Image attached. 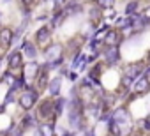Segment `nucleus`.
I'll list each match as a JSON object with an SVG mask.
<instances>
[{
    "mask_svg": "<svg viewBox=\"0 0 150 136\" xmlns=\"http://www.w3.org/2000/svg\"><path fill=\"white\" fill-rule=\"evenodd\" d=\"M50 69H48V64H42V65H39V71H37V74H35V78H34V87H35V90L37 92H42V90H46V87H48V81H50Z\"/></svg>",
    "mask_w": 150,
    "mask_h": 136,
    "instance_id": "6",
    "label": "nucleus"
},
{
    "mask_svg": "<svg viewBox=\"0 0 150 136\" xmlns=\"http://www.w3.org/2000/svg\"><path fill=\"white\" fill-rule=\"evenodd\" d=\"M83 136H96V129L94 127H87L83 131Z\"/></svg>",
    "mask_w": 150,
    "mask_h": 136,
    "instance_id": "23",
    "label": "nucleus"
},
{
    "mask_svg": "<svg viewBox=\"0 0 150 136\" xmlns=\"http://www.w3.org/2000/svg\"><path fill=\"white\" fill-rule=\"evenodd\" d=\"M62 136H76V132H74V131H64Z\"/></svg>",
    "mask_w": 150,
    "mask_h": 136,
    "instance_id": "25",
    "label": "nucleus"
},
{
    "mask_svg": "<svg viewBox=\"0 0 150 136\" xmlns=\"http://www.w3.org/2000/svg\"><path fill=\"white\" fill-rule=\"evenodd\" d=\"M131 92H134L138 97H143V96H146L148 92H150V81L141 74L138 80H134L132 81V89H131Z\"/></svg>",
    "mask_w": 150,
    "mask_h": 136,
    "instance_id": "9",
    "label": "nucleus"
},
{
    "mask_svg": "<svg viewBox=\"0 0 150 136\" xmlns=\"http://www.w3.org/2000/svg\"><path fill=\"white\" fill-rule=\"evenodd\" d=\"M143 71H145V62L143 60H131V62H127L124 65V69H122L120 74L134 81V80H138L143 74Z\"/></svg>",
    "mask_w": 150,
    "mask_h": 136,
    "instance_id": "3",
    "label": "nucleus"
},
{
    "mask_svg": "<svg viewBox=\"0 0 150 136\" xmlns=\"http://www.w3.org/2000/svg\"><path fill=\"white\" fill-rule=\"evenodd\" d=\"M131 136H143V134H141V132H138V131H134V132H132Z\"/></svg>",
    "mask_w": 150,
    "mask_h": 136,
    "instance_id": "26",
    "label": "nucleus"
},
{
    "mask_svg": "<svg viewBox=\"0 0 150 136\" xmlns=\"http://www.w3.org/2000/svg\"><path fill=\"white\" fill-rule=\"evenodd\" d=\"M143 62H145V65H150V50L145 53V58H143Z\"/></svg>",
    "mask_w": 150,
    "mask_h": 136,
    "instance_id": "24",
    "label": "nucleus"
},
{
    "mask_svg": "<svg viewBox=\"0 0 150 136\" xmlns=\"http://www.w3.org/2000/svg\"><path fill=\"white\" fill-rule=\"evenodd\" d=\"M65 106H67V99H65V97H60V96H58V97L53 99V118H55V120H57L58 117H62Z\"/></svg>",
    "mask_w": 150,
    "mask_h": 136,
    "instance_id": "15",
    "label": "nucleus"
},
{
    "mask_svg": "<svg viewBox=\"0 0 150 136\" xmlns=\"http://www.w3.org/2000/svg\"><path fill=\"white\" fill-rule=\"evenodd\" d=\"M21 55L23 57H27L28 60H35V57H37V48H35V44L34 42H30V41H25L23 44H21Z\"/></svg>",
    "mask_w": 150,
    "mask_h": 136,
    "instance_id": "14",
    "label": "nucleus"
},
{
    "mask_svg": "<svg viewBox=\"0 0 150 136\" xmlns=\"http://www.w3.org/2000/svg\"><path fill=\"white\" fill-rule=\"evenodd\" d=\"M6 2H9V0H6Z\"/></svg>",
    "mask_w": 150,
    "mask_h": 136,
    "instance_id": "32",
    "label": "nucleus"
},
{
    "mask_svg": "<svg viewBox=\"0 0 150 136\" xmlns=\"http://www.w3.org/2000/svg\"><path fill=\"white\" fill-rule=\"evenodd\" d=\"M7 65H9V69H13V71L21 69V67H23V55H21L20 50L13 51V53L7 57Z\"/></svg>",
    "mask_w": 150,
    "mask_h": 136,
    "instance_id": "11",
    "label": "nucleus"
},
{
    "mask_svg": "<svg viewBox=\"0 0 150 136\" xmlns=\"http://www.w3.org/2000/svg\"><path fill=\"white\" fill-rule=\"evenodd\" d=\"M37 101H39V92L35 90V87L32 85V83H27L25 85V90L20 94V97H18V103H20V106L25 110V111H30L35 104H37Z\"/></svg>",
    "mask_w": 150,
    "mask_h": 136,
    "instance_id": "2",
    "label": "nucleus"
},
{
    "mask_svg": "<svg viewBox=\"0 0 150 136\" xmlns=\"http://www.w3.org/2000/svg\"><path fill=\"white\" fill-rule=\"evenodd\" d=\"M88 2H92V4H96V0H88Z\"/></svg>",
    "mask_w": 150,
    "mask_h": 136,
    "instance_id": "28",
    "label": "nucleus"
},
{
    "mask_svg": "<svg viewBox=\"0 0 150 136\" xmlns=\"http://www.w3.org/2000/svg\"><path fill=\"white\" fill-rule=\"evenodd\" d=\"M23 76H28V78H35V74H37V71H39V64L35 62V60H30L27 65H23Z\"/></svg>",
    "mask_w": 150,
    "mask_h": 136,
    "instance_id": "19",
    "label": "nucleus"
},
{
    "mask_svg": "<svg viewBox=\"0 0 150 136\" xmlns=\"http://www.w3.org/2000/svg\"><path fill=\"white\" fill-rule=\"evenodd\" d=\"M0 16H2V13H0Z\"/></svg>",
    "mask_w": 150,
    "mask_h": 136,
    "instance_id": "33",
    "label": "nucleus"
},
{
    "mask_svg": "<svg viewBox=\"0 0 150 136\" xmlns=\"http://www.w3.org/2000/svg\"><path fill=\"white\" fill-rule=\"evenodd\" d=\"M37 131L41 132V136H55V122H42L41 125H37Z\"/></svg>",
    "mask_w": 150,
    "mask_h": 136,
    "instance_id": "18",
    "label": "nucleus"
},
{
    "mask_svg": "<svg viewBox=\"0 0 150 136\" xmlns=\"http://www.w3.org/2000/svg\"><path fill=\"white\" fill-rule=\"evenodd\" d=\"M124 41H125L124 34H122L120 30H117V28L111 27V28L106 32L104 39H103V46H122Z\"/></svg>",
    "mask_w": 150,
    "mask_h": 136,
    "instance_id": "7",
    "label": "nucleus"
},
{
    "mask_svg": "<svg viewBox=\"0 0 150 136\" xmlns=\"http://www.w3.org/2000/svg\"><path fill=\"white\" fill-rule=\"evenodd\" d=\"M111 120L117 122V124H127V125H131V124H132L131 108L125 106V104H120V106L113 108V110H111Z\"/></svg>",
    "mask_w": 150,
    "mask_h": 136,
    "instance_id": "4",
    "label": "nucleus"
},
{
    "mask_svg": "<svg viewBox=\"0 0 150 136\" xmlns=\"http://www.w3.org/2000/svg\"><path fill=\"white\" fill-rule=\"evenodd\" d=\"M0 28H2V27H0Z\"/></svg>",
    "mask_w": 150,
    "mask_h": 136,
    "instance_id": "35",
    "label": "nucleus"
},
{
    "mask_svg": "<svg viewBox=\"0 0 150 136\" xmlns=\"http://www.w3.org/2000/svg\"><path fill=\"white\" fill-rule=\"evenodd\" d=\"M0 62H2V57H0Z\"/></svg>",
    "mask_w": 150,
    "mask_h": 136,
    "instance_id": "31",
    "label": "nucleus"
},
{
    "mask_svg": "<svg viewBox=\"0 0 150 136\" xmlns=\"http://www.w3.org/2000/svg\"><path fill=\"white\" fill-rule=\"evenodd\" d=\"M65 76H67V78H69L71 81H76V80H78V73H76V71H69V73H67Z\"/></svg>",
    "mask_w": 150,
    "mask_h": 136,
    "instance_id": "22",
    "label": "nucleus"
},
{
    "mask_svg": "<svg viewBox=\"0 0 150 136\" xmlns=\"http://www.w3.org/2000/svg\"><path fill=\"white\" fill-rule=\"evenodd\" d=\"M20 2H21V6H23V11H30V9L35 6L37 0H20Z\"/></svg>",
    "mask_w": 150,
    "mask_h": 136,
    "instance_id": "21",
    "label": "nucleus"
},
{
    "mask_svg": "<svg viewBox=\"0 0 150 136\" xmlns=\"http://www.w3.org/2000/svg\"><path fill=\"white\" fill-rule=\"evenodd\" d=\"M46 90H48L50 97H58V94L62 90V76H55L53 80H50Z\"/></svg>",
    "mask_w": 150,
    "mask_h": 136,
    "instance_id": "12",
    "label": "nucleus"
},
{
    "mask_svg": "<svg viewBox=\"0 0 150 136\" xmlns=\"http://www.w3.org/2000/svg\"><path fill=\"white\" fill-rule=\"evenodd\" d=\"M96 6L101 11H108V9H113L115 7V0H96Z\"/></svg>",
    "mask_w": 150,
    "mask_h": 136,
    "instance_id": "20",
    "label": "nucleus"
},
{
    "mask_svg": "<svg viewBox=\"0 0 150 136\" xmlns=\"http://www.w3.org/2000/svg\"><path fill=\"white\" fill-rule=\"evenodd\" d=\"M37 120H44V122H55L53 118V99H42L37 104Z\"/></svg>",
    "mask_w": 150,
    "mask_h": 136,
    "instance_id": "5",
    "label": "nucleus"
},
{
    "mask_svg": "<svg viewBox=\"0 0 150 136\" xmlns=\"http://www.w3.org/2000/svg\"><path fill=\"white\" fill-rule=\"evenodd\" d=\"M13 35H14L13 28L2 27V28H0V44H2V46H11L13 44Z\"/></svg>",
    "mask_w": 150,
    "mask_h": 136,
    "instance_id": "16",
    "label": "nucleus"
},
{
    "mask_svg": "<svg viewBox=\"0 0 150 136\" xmlns=\"http://www.w3.org/2000/svg\"><path fill=\"white\" fill-rule=\"evenodd\" d=\"M2 136H9V134H2Z\"/></svg>",
    "mask_w": 150,
    "mask_h": 136,
    "instance_id": "29",
    "label": "nucleus"
},
{
    "mask_svg": "<svg viewBox=\"0 0 150 136\" xmlns=\"http://www.w3.org/2000/svg\"><path fill=\"white\" fill-rule=\"evenodd\" d=\"M20 127L21 129H34V127H37V117L34 113H25V117L20 122Z\"/></svg>",
    "mask_w": 150,
    "mask_h": 136,
    "instance_id": "17",
    "label": "nucleus"
},
{
    "mask_svg": "<svg viewBox=\"0 0 150 136\" xmlns=\"http://www.w3.org/2000/svg\"><path fill=\"white\" fill-rule=\"evenodd\" d=\"M60 57H64V46L60 42H50L44 46V58L46 62H55Z\"/></svg>",
    "mask_w": 150,
    "mask_h": 136,
    "instance_id": "8",
    "label": "nucleus"
},
{
    "mask_svg": "<svg viewBox=\"0 0 150 136\" xmlns=\"http://www.w3.org/2000/svg\"><path fill=\"white\" fill-rule=\"evenodd\" d=\"M148 4H150V0H148Z\"/></svg>",
    "mask_w": 150,
    "mask_h": 136,
    "instance_id": "34",
    "label": "nucleus"
},
{
    "mask_svg": "<svg viewBox=\"0 0 150 136\" xmlns=\"http://www.w3.org/2000/svg\"><path fill=\"white\" fill-rule=\"evenodd\" d=\"M51 34H53V28L50 25H44V27L37 28V32H35V42L37 44H48L50 39H51Z\"/></svg>",
    "mask_w": 150,
    "mask_h": 136,
    "instance_id": "10",
    "label": "nucleus"
},
{
    "mask_svg": "<svg viewBox=\"0 0 150 136\" xmlns=\"http://www.w3.org/2000/svg\"><path fill=\"white\" fill-rule=\"evenodd\" d=\"M141 0H127L125 2V6H124V14L122 16H132V14H136V13H139L141 11Z\"/></svg>",
    "mask_w": 150,
    "mask_h": 136,
    "instance_id": "13",
    "label": "nucleus"
},
{
    "mask_svg": "<svg viewBox=\"0 0 150 136\" xmlns=\"http://www.w3.org/2000/svg\"><path fill=\"white\" fill-rule=\"evenodd\" d=\"M122 46H103L101 48V57H103V64L108 69H113V67L122 64Z\"/></svg>",
    "mask_w": 150,
    "mask_h": 136,
    "instance_id": "1",
    "label": "nucleus"
},
{
    "mask_svg": "<svg viewBox=\"0 0 150 136\" xmlns=\"http://www.w3.org/2000/svg\"><path fill=\"white\" fill-rule=\"evenodd\" d=\"M106 136H113V134H106Z\"/></svg>",
    "mask_w": 150,
    "mask_h": 136,
    "instance_id": "30",
    "label": "nucleus"
},
{
    "mask_svg": "<svg viewBox=\"0 0 150 136\" xmlns=\"http://www.w3.org/2000/svg\"><path fill=\"white\" fill-rule=\"evenodd\" d=\"M4 110H6V104H0V113H4Z\"/></svg>",
    "mask_w": 150,
    "mask_h": 136,
    "instance_id": "27",
    "label": "nucleus"
}]
</instances>
